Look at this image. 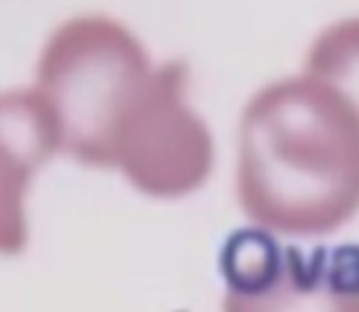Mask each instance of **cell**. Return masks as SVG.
<instances>
[{
  "label": "cell",
  "mask_w": 359,
  "mask_h": 312,
  "mask_svg": "<svg viewBox=\"0 0 359 312\" xmlns=\"http://www.w3.org/2000/svg\"><path fill=\"white\" fill-rule=\"evenodd\" d=\"M224 312H359V248L280 246L261 229L222 253Z\"/></svg>",
  "instance_id": "obj_3"
},
{
  "label": "cell",
  "mask_w": 359,
  "mask_h": 312,
  "mask_svg": "<svg viewBox=\"0 0 359 312\" xmlns=\"http://www.w3.org/2000/svg\"><path fill=\"white\" fill-rule=\"evenodd\" d=\"M60 150L57 126L35 89L0 94V253L27 246L30 182Z\"/></svg>",
  "instance_id": "obj_5"
},
{
  "label": "cell",
  "mask_w": 359,
  "mask_h": 312,
  "mask_svg": "<svg viewBox=\"0 0 359 312\" xmlns=\"http://www.w3.org/2000/svg\"><path fill=\"white\" fill-rule=\"evenodd\" d=\"M308 76L330 86L359 118V18L327 27L313 42Z\"/></svg>",
  "instance_id": "obj_6"
},
{
  "label": "cell",
  "mask_w": 359,
  "mask_h": 312,
  "mask_svg": "<svg viewBox=\"0 0 359 312\" xmlns=\"http://www.w3.org/2000/svg\"><path fill=\"white\" fill-rule=\"evenodd\" d=\"M185 86L182 62L158 67L153 91L118 153L116 170L150 197H185L212 172V133L187 104Z\"/></svg>",
  "instance_id": "obj_4"
},
{
  "label": "cell",
  "mask_w": 359,
  "mask_h": 312,
  "mask_svg": "<svg viewBox=\"0 0 359 312\" xmlns=\"http://www.w3.org/2000/svg\"><path fill=\"white\" fill-rule=\"evenodd\" d=\"M153 81L155 67L133 32L89 15L65 22L50 37L37 62L35 91L55 118L62 153L116 170Z\"/></svg>",
  "instance_id": "obj_2"
},
{
  "label": "cell",
  "mask_w": 359,
  "mask_h": 312,
  "mask_svg": "<svg viewBox=\"0 0 359 312\" xmlns=\"http://www.w3.org/2000/svg\"><path fill=\"white\" fill-rule=\"evenodd\" d=\"M236 194L261 231L325 236L359 212V118L330 86L293 76L241 116Z\"/></svg>",
  "instance_id": "obj_1"
}]
</instances>
